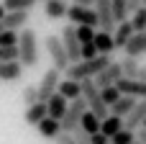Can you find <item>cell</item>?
Instances as JSON below:
<instances>
[{
    "label": "cell",
    "mask_w": 146,
    "mask_h": 144,
    "mask_svg": "<svg viewBox=\"0 0 146 144\" xmlns=\"http://www.w3.org/2000/svg\"><path fill=\"white\" fill-rule=\"evenodd\" d=\"M15 46H18V62L23 67H33L38 62V36H36V31L31 26H23L18 31Z\"/></svg>",
    "instance_id": "obj_1"
},
{
    "label": "cell",
    "mask_w": 146,
    "mask_h": 144,
    "mask_svg": "<svg viewBox=\"0 0 146 144\" xmlns=\"http://www.w3.org/2000/svg\"><path fill=\"white\" fill-rule=\"evenodd\" d=\"M108 62H110V54H95L92 59H77V62H72L64 72L72 80H85V77H95Z\"/></svg>",
    "instance_id": "obj_2"
},
{
    "label": "cell",
    "mask_w": 146,
    "mask_h": 144,
    "mask_svg": "<svg viewBox=\"0 0 146 144\" xmlns=\"http://www.w3.org/2000/svg\"><path fill=\"white\" fill-rule=\"evenodd\" d=\"M80 95L85 98V103H87V111H92L98 119H105L110 111H108V106L103 103V98H100V88L92 82V77H85V80H80Z\"/></svg>",
    "instance_id": "obj_3"
},
{
    "label": "cell",
    "mask_w": 146,
    "mask_h": 144,
    "mask_svg": "<svg viewBox=\"0 0 146 144\" xmlns=\"http://www.w3.org/2000/svg\"><path fill=\"white\" fill-rule=\"evenodd\" d=\"M44 46H46V54L51 57V67H56V70H67L69 67V57H67V52H64V44H62V39L59 36H46L44 39Z\"/></svg>",
    "instance_id": "obj_4"
},
{
    "label": "cell",
    "mask_w": 146,
    "mask_h": 144,
    "mask_svg": "<svg viewBox=\"0 0 146 144\" xmlns=\"http://www.w3.org/2000/svg\"><path fill=\"white\" fill-rule=\"evenodd\" d=\"M87 111V103H85V98L80 95V98H74V100H69V106H67V111H64V116L59 119V126H62V131H72L74 126H80V119H82V113Z\"/></svg>",
    "instance_id": "obj_5"
},
{
    "label": "cell",
    "mask_w": 146,
    "mask_h": 144,
    "mask_svg": "<svg viewBox=\"0 0 146 144\" xmlns=\"http://www.w3.org/2000/svg\"><path fill=\"white\" fill-rule=\"evenodd\" d=\"M64 18H69L74 26H98V13H95V8H87V5H67V15Z\"/></svg>",
    "instance_id": "obj_6"
},
{
    "label": "cell",
    "mask_w": 146,
    "mask_h": 144,
    "mask_svg": "<svg viewBox=\"0 0 146 144\" xmlns=\"http://www.w3.org/2000/svg\"><path fill=\"white\" fill-rule=\"evenodd\" d=\"M59 80H62V70H56V67H49V70L41 75V82L36 85V93H38V100H41V103H46V98H49L51 93H56Z\"/></svg>",
    "instance_id": "obj_7"
},
{
    "label": "cell",
    "mask_w": 146,
    "mask_h": 144,
    "mask_svg": "<svg viewBox=\"0 0 146 144\" xmlns=\"http://www.w3.org/2000/svg\"><path fill=\"white\" fill-rule=\"evenodd\" d=\"M59 39H62V44H64V52H67V57H69V64H72V62H77V59H80V39H77L74 26H72V23H67V26L62 28Z\"/></svg>",
    "instance_id": "obj_8"
},
{
    "label": "cell",
    "mask_w": 146,
    "mask_h": 144,
    "mask_svg": "<svg viewBox=\"0 0 146 144\" xmlns=\"http://www.w3.org/2000/svg\"><path fill=\"white\" fill-rule=\"evenodd\" d=\"M118 77H123V72H121V62H108L95 77H92V82L98 85V88H105V85H115V80Z\"/></svg>",
    "instance_id": "obj_9"
},
{
    "label": "cell",
    "mask_w": 146,
    "mask_h": 144,
    "mask_svg": "<svg viewBox=\"0 0 146 144\" xmlns=\"http://www.w3.org/2000/svg\"><path fill=\"white\" fill-rule=\"evenodd\" d=\"M115 88H118L123 95H131V98H146V82L136 80V77H118V80H115Z\"/></svg>",
    "instance_id": "obj_10"
},
{
    "label": "cell",
    "mask_w": 146,
    "mask_h": 144,
    "mask_svg": "<svg viewBox=\"0 0 146 144\" xmlns=\"http://www.w3.org/2000/svg\"><path fill=\"white\" fill-rule=\"evenodd\" d=\"M0 26L3 28L21 31L23 26H28V10H5L3 18H0Z\"/></svg>",
    "instance_id": "obj_11"
},
{
    "label": "cell",
    "mask_w": 146,
    "mask_h": 144,
    "mask_svg": "<svg viewBox=\"0 0 146 144\" xmlns=\"http://www.w3.org/2000/svg\"><path fill=\"white\" fill-rule=\"evenodd\" d=\"M144 119H146V98H139V100H136V106L131 108V113L123 119V126L136 131V129L144 124Z\"/></svg>",
    "instance_id": "obj_12"
},
{
    "label": "cell",
    "mask_w": 146,
    "mask_h": 144,
    "mask_svg": "<svg viewBox=\"0 0 146 144\" xmlns=\"http://www.w3.org/2000/svg\"><path fill=\"white\" fill-rule=\"evenodd\" d=\"M126 57H144L146 54V31H133V36L126 41Z\"/></svg>",
    "instance_id": "obj_13"
},
{
    "label": "cell",
    "mask_w": 146,
    "mask_h": 144,
    "mask_svg": "<svg viewBox=\"0 0 146 144\" xmlns=\"http://www.w3.org/2000/svg\"><path fill=\"white\" fill-rule=\"evenodd\" d=\"M133 36V26H131V21L126 18V21H118L115 23V28H113V44H115V49H123L126 46V41Z\"/></svg>",
    "instance_id": "obj_14"
},
{
    "label": "cell",
    "mask_w": 146,
    "mask_h": 144,
    "mask_svg": "<svg viewBox=\"0 0 146 144\" xmlns=\"http://www.w3.org/2000/svg\"><path fill=\"white\" fill-rule=\"evenodd\" d=\"M23 75V64L18 59L13 62H0V82H15Z\"/></svg>",
    "instance_id": "obj_15"
},
{
    "label": "cell",
    "mask_w": 146,
    "mask_h": 144,
    "mask_svg": "<svg viewBox=\"0 0 146 144\" xmlns=\"http://www.w3.org/2000/svg\"><path fill=\"white\" fill-rule=\"evenodd\" d=\"M92 44H95L98 54H113L115 52V44H113V33L110 31H95Z\"/></svg>",
    "instance_id": "obj_16"
},
{
    "label": "cell",
    "mask_w": 146,
    "mask_h": 144,
    "mask_svg": "<svg viewBox=\"0 0 146 144\" xmlns=\"http://www.w3.org/2000/svg\"><path fill=\"white\" fill-rule=\"evenodd\" d=\"M67 106H69V100H67V98H62L59 93H51V95L46 98V108H49V116H51V119H56V121L64 116Z\"/></svg>",
    "instance_id": "obj_17"
},
{
    "label": "cell",
    "mask_w": 146,
    "mask_h": 144,
    "mask_svg": "<svg viewBox=\"0 0 146 144\" xmlns=\"http://www.w3.org/2000/svg\"><path fill=\"white\" fill-rule=\"evenodd\" d=\"M44 116H49V108H46V103H41V100H36V103H31V106H26V113H23V121L26 124H31V126H36Z\"/></svg>",
    "instance_id": "obj_18"
},
{
    "label": "cell",
    "mask_w": 146,
    "mask_h": 144,
    "mask_svg": "<svg viewBox=\"0 0 146 144\" xmlns=\"http://www.w3.org/2000/svg\"><path fill=\"white\" fill-rule=\"evenodd\" d=\"M56 93L67 100H74L80 98V80H72V77H62L59 85H56Z\"/></svg>",
    "instance_id": "obj_19"
},
{
    "label": "cell",
    "mask_w": 146,
    "mask_h": 144,
    "mask_svg": "<svg viewBox=\"0 0 146 144\" xmlns=\"http://www.w3.org/2000/svg\"><path fill=\"white\" fill-rule=\"evenodd\" d=\"M136 100H139V98H131V95H123V93H121V98H118L115 103H110V108H108V111H110L113 116L126 119V116L131 113V108L136 106Z\"/></svg>",
    "instance_id": "obj_20"
},
{
    "label": "cell",
    "mask_w": 146,
    "mask_h": 144,
    "mask_svg": "<svg viewBox=\"0 0 146 144\" xmlns=\"http://www.w3.org/2000/svg\"><path fill=\"white\" fill-rule=\"evenodd\" d=\"M36 129H38V134H41L44 139H54V137L62 131L59 121H56V119H51V116H44V119L36 124Z\"/></svg>",
    "instance_id": "obj_21"
},
{
    "label": "cell",
    "mask_w": 146,
    "mask_h": 144,
    "mask_svg": "<svg viewBox=\"0 0 146 144\" xmlns=\"http://www.w3.org/2000/svg\"><path fill=\"white\" fill-rule=\"evenodd\" d=\"M44 13H46V18H51V21L64 18V15H67V0H46V3H44Z\"/></svg>",
    "instance_id": "obj_22"
},
{
    "label": "cell",
    "mask_w": 146,
    "mask_h": 144,
    "mask_svg": "<svg viewBox=\"0 0 146 144\" xmlns=\"http://www.w3.org/2000/svg\"><path fill=\"white\" fill-rule=\"evenodd\" d=\"M121 129H123V119H121V116L108 113L105 119H100V134H105L108 139H110L115 131H121Z\"/></svg>",
    "instance_id": "obj_23"
},
{
    "label": "cell",
    "mask_w": 146,
    "mask_h": 144,
    "mask_svg": "<svg viewBox=\"0 0 146 144\" xmlns=\"http://www.w3.org/2000/svg\"><path fill=\"white\" fill-rule=\"evenodd\" d=\"M80 126H82L87 134H95V131H100V119H98L92 111H85L82 119H80Z\"/></svg>",
    "instance_id": "obj_24"
},
{
    "label": "cell",
    "mask_w": 146,
    "mask_h": 144,
    "mask_svg": "<svg viewBox=\"0 0 146 144\" xmlns=\"http://www.w3.org/2000/svg\"><path fill=\"white\" fill-rule=\"evenodd\" d=\"M139 59L136 57H126V59H121V72H123V77H136V72H139Z\"/></svg>",
    "instance_id": "obj_25"
},
{
    "label": "cell",
    "mask_w": 146,
    "mask_h": 144,
    "mask_svg": "<svg viewBox=\"0 0 146 144\" xmlns=\"http://www.w3.org/2000/svg\"><path fill=\"white\" fill-rule=\"evenodd\" d=\"M36 3H38V0H3L0 5H3L5 10H31Z\"/></svg>",
    "instance_id": "obj_26"
},
{
    "label": "cell",
    "mask_w": 146,
    "mask_h": 144,
    "mask_svg": "<svg viewBox=\"0 0 146 144\" xmlns=\"http://www.w3.org/2000/svg\"><path fill=\"white\" fill-rule=\"evenodd\" d=\"M133 139H136V131H133V129H126V126H123L121 131H115V134L110 137V144H131Z\"/></svg>",
    "instance_id": "obj_27"
},
{
    "label": "cell",
    "mask_w": 146,
    "mask_h": 144,
    "mask_svg": "<svg viewBox=\"0 0 146 144\" xmlns=\"http://www.w3.org/2000/svg\"><path fill=\"white\" fill-rule=\"evenodd\" d=\"M100 98H103V103L110 108V103H115V100L121 98V90H118L115 85H105V88H100Z\"/></svg>",
    "instance_id": "obj_28"
},
{
    "label": "cell",
    "mask_w": 146,
    "mask_h": 144,
    "mask_svg": "<svg viewBox=\"0 0 146 144\" xmlns=\"http://www.w3.org/2000/svg\"><path fill=\"white\" fill-rule=\"evenodd\" d=\"M131 26H133V31H146V8L144 5L131 13Z\"/></svg>",
    "instance_id": "obj_29"
},
{
    "label": "cell",
    "mask_w": 146,
    "mask_h": 144,
    "mask_svg": "<svg viewBox=\"0 0 146 144\" xmlns=\"http://www.w3.org/2000/svg\"><path fill=\"white\" fill-rule=\"evenodd\" d=\"M74 31H77V39H80V44H85V41H92V36H95V26H74Z\"/></svg>",
    "instance_id": "obj_30"
},
{
    "label": "cell",
    "mask_w": 146,
    "mask_h": 144,
    "mask_svg": "<svg viewBox=\"0 0 146 144\" xmlns=\"http://www.w3.org/2000/svg\"><path fill=\"white\" fill-rule=\"evenodd\" d=\"M18 41V31L13 28H0V46H10Z\"/></svg>",
    "instance_id": "obj_31"
},
{
    "label": "cell",
    "mask_w": 146,
    "mask_h": 144,
    "mask_svg": "<svg viewBox=\"0 0 146 144\" xmlns=\"http://www.w3.org/2000/svg\"><path fill=\"white\" fill-rule=\"evenodd\" d=\"M18 59V46L10 44V46H0V62H13Z\"/></svg>",
    "instance_id": "obj_32"
},
{
    "label": "cell",
    "mask_w": 146,
    "mask_h": 144,
    "mask_svg": "<svg viewBox=\"0 0 146 144\" xmlns=\"http://www.w3.org/2000/svg\"><path fill=\"white\" fill-rule=\"evenodd\" d=\"M95 54H98V49H95V44H92V41L80 44V59H92Z\"/></svg>",
    "instance_id": "obj_33"
},
{
    "label": "cell",
    "mask_w": 146,
    "mask_h": 144,
    "mask_svg": "<svg viewBox=\"0 0 146 144\" xmlns=\"http://www.w3.org/2000/svg\"><path fill=\"white\" fill-rule=\"evenodd\" d=\"M72 137H74L77 144H90V134H87L82 126H74V129H72Z\"/></svg>",
    "instance_id": "obj_34"
},
{
    "label": "cell",
    "mask_w": 146,
    "mask_h": 144,
    "mask_svg": "<svg viewBox=\"0 0 146 144\" xmlns=\"http://www.w3.org/2000/svg\"><path fill=\"white\" fill-rule=\"evenodd\" d=\"M36 100H38V93H36V88H33V85L23 88V103H26V106H31V103H36Z\"/></svg>",
    "instance_id": "obj_35"
},
{
    "label": "cell",
    "mask_w": 146,
    "mask_h": 144,
    "mask_svg": "<svg viewBox=\"0 0 146 144\" xmlns=\"http://www.w3.org/2000/svg\"><path fill=\"white\" fill-rule=\"evenodd\" d=\"M54 142H56V144H77V142H74V137H72V131H59V134L54 137Z\"/></svg>",
    "instance_id": "obj_36"
},
{
    "label": "cell",
    "mask_w": 146,
    "mask_h": 144,
    "mask_svg": "<svg viewBox=\"0 0 146 144\" xmlns=\"http://www.w3.org/2000/svg\"><path fill=\"white\" fill-rule=\"evenodd\" d=\"M90 144H110V139H108L105 134L95 131V134H90Z\"/></svg>",
    "instance_id": "obj_37"
},
{
    "label": "cell",
    "mask_w": 146,
    "mask_h": 144,
    "mask_svg": "<svg viewBox=\"0 0 146 144\" xmlns=\"http://www.w3.org/2000/svg\"><path fill=\"white\" fill-rule=\"evenodd\" d=\"M139 8H141V0H126V13H128V15H131L133 10H139Z\"/></svg>",
    "instance_id": "obj_38"
},
{
    "label": "cell",
    "mask_w": 146,
    "mask_h": 144,
    "mask_svg": "<svg viewBox=\"0 0 146 144\" xmlns=\"http://www.w3.org/2000/svg\"><path fill=\"white\" fill-rule=\"evenodd\" d=\"M136 80H141V82H146V67H144V64L139 67V72H136Z\"/></svg>",
    "instance_id": "obj_39"
},
{
    "label": "cell",
    "mask_w": 146,
    "mask_h": 144,
    "mask_svg": "<svg viewBox=\"0 0 146 144\" xmlns=\"http://www.w3.org/2000/svg\"><path fill=\"white\" fill-rule=\"evenodd\" d=\"M136 139H139L141 144H146V129L144 126H141V131H136Z\"/></svg>",
    "instance_id": "obj_40"
},
{
    "label": "cell",
    "mask_w": 146,
    "mask_h": 144,
    "mask_svg": "<svg viewBox=\"0 0 146 144\" xmlns=\"http://www.w3.org/2000/svg\"><path fill=\"white\" fill-rule=\"evenodd\" d=\"M72 3H74V5H87V8H92L95 0H72Z\"/></svg>",
    "instance_id": "obj_41"
},
{
    "label": "cell",
    "mask_w": 146,
    "mask_h": 144,
    "mask_svg": "<svg viewBox=\"0 0 146 144\" xmlns=\"http://www.w3.org/2000/svg\"><path fill=\"white\" fill-rule=\"evenodd\" d=\"M3 13H5V8H3V5H0V18H3Z\"/></svg>",
    "instance_id": "obj_42"
},
{
    "label": "cell",
    "mask_w": 146,
    "mask_h": 144,
    "mask_svg": "<svg viewBox=\"0 0 146 144\" xmlns=\"http://www.w3.org/2000/svg\"><path fill=\"white\" fill-rule=\"evenodd\" d=\"M131 144H141V142H139V139H133V142H131Z\"/></svg>",
    "instance_id": "obj_43"
},
{
    "label": "cell",
    "mask_w": 146,
    "mask_h": 144,
    "mask_svg": "<svg viewBox=\"0 0 146 144\" xmlns=\"http://www.w3.org/2000/svg\"><path fill=\"white\" fill-rule=\"evenodd\" d=\"M141 5H144V8H146V0H141Z\"/></svg>",
    "instance_id": "obj_44"
},
{
    "label": "cell",
    "mask_w": 146,
    "mask_h": 144,
    "mask_svg": "<svg viewBox=\"0 0 146 144\" xmlns=\"http://www.w3.org/2000/svg\"><path fill=\"white\" fill-rule=\"evenodd\" d=\"M141 126H144V129H146V119H144V124H141Z\"/></svg>",
    "instance_id": "obj_45"
},
{
    "label": "cell",
    "mask_w": 146,
    "mask_h": 144,
    "mask_svg": "<svg viewBox=\"0 0 146 144\" xmlns=\"http://www.w3.org/2000/svg\"><path fill=\"white\" fill-rule=\"evenodd\" d=\"M0 28H3V26H0Z\"/></svg>",
    "instance_id": "obj_46"
},
{
    "label": "cell",
    "mask_w": 146,
    "mask_h": 144,
    "mask_svg": "<svg viewBox=\"0 0 146 144\" xmlns=\"http://www.w3.org/2000/svg\"><path fill=\"white\" fill-rule=\"evenodd\" d=\"M44 3H46V0H44Z\"/></svg>",
    "instance_id": "obj_47"
}]
</instances>
